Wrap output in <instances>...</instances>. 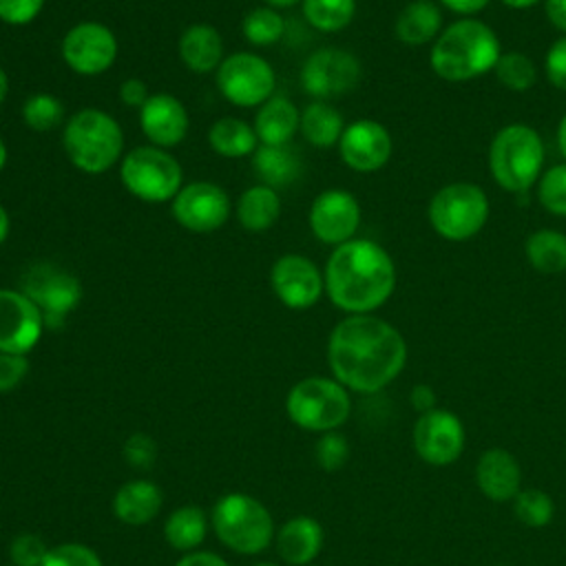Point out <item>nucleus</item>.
Masks as SVG:
<instances>
[{"mask_svg":"<svg viewBox=\"0 0 566 566\" xmlns=\"http://www.w3.org/2000/svg\"><path fill=\"white\" fill-rule=\"evenodd\" d=\"M327 365L347 391L378 394L407 365V340L385 318L347 314L327 338Z\"/></svg>","mask_w":566,"mask_h":566,"instance_id":"1","label":"nucleus"},{"mask_svg":"<svg viewBox=\"0 0 566 566\" xmlns=\"http://www.w3.org/2000/svg\"><path fill=\"white\" fill-rule=\"evenodd\" d=\"M7 95H9V77H7L4 69L0 66V104L7 99Z\"/></svg>","mask_w":566,"mask_h":566,"instance_id":"54","label":"nucleus"},{"mask_svg":"<svg viewBox=\"0 0 566 566\" xmlns=\"http://www.w3.org/2000/svg\"><path fill=\"white\" fill-rule=\"evenodd\" d=\"M539 0H502V4L511 7V9H526V7H533L537 4Z\"/></svg>","mask_w":566,"mask_h":566,"instance_id":"53","label":"nucleus"},{"mask_svg":"<svg viewBox=\"0 0 566 566\" xmlns=\"http://www.w3.org/2000/svg\"><path fill=\"white\" fill-rule=\"evenodd\" d=\"M22 122L35 133H49L62 126L64 119V104L53 93H33L22 102L20 108Z\"/></svg>","mask_w":566,"mask_h":566,"instance_id":"35","label":"nucleus"},{"mask_svg":"<svg viewBox=\"0 0 566 566\" xmlns=\"http://www.w3.org/2000/svg\"><path fill=\"white\" fill-rule=\"evenodd\" d=\"M285 411L298 429L312 433L338 431L352 413V396L336 378L310 376L287 391Z\"/></svg>","mask_w":566,"mask_h":566,"instance_id":"7","label":"nucleus"},{"mask_svg":"<svg viewBox=\"0 0 566 566\" xmlns=\"http://www.w3.org/2000/svg\"><path fill=\"white\" fill-rule=\"evenodd\" d=\"M122 453H124V460L130 467L148 469V467H153V462L157 458V444L146 433H133V436L126 438Z\"/></svg>","mask_w":566,"mask_h":566,"instance_id":"42","label":"nucleus"},{"mask_svg":"<svg viewBox=\"0 0 566 566\" xmlns=\"http://www.w3.org/2000/svg\"><path fill=\"white\" fill-rule=\"evenodd\" d=\"M325 531L318 520L310 515H296L287 520L274 535L276 553L290 566H305L314 562L323 548Z\"/></svg>","mask_w":566,"mask_h":566,"instance_id":"22","label":"nucleus"},{"mask_svg":"<svg viewBox=\"0 0 566 566\" xmlns=\"http://www.w3.org/2000/svg\"><path fill=\"white\" fill-rule=\"evenodd\" d=\"M274 86L272 64L252 51L232 53L217 69V88L230 104L241 108L261 106L274 95Z\"/></svg>","mask_w":566,"mask_h":566,"instance_id":"11","label":"nucleus"},{"mask_svg":"<svg viewBox=\"0 0 566 566\" xmlns=\"http://www.w3.org/2000/svg\"><path fill=\"white\" fill-rule=\"evenodd\" d=\"M175 566H228V562L210 551H192L184 553V557Z\"/></svg>","mask_w":566,"mask_h":566,"instance_id":"48","label":"nucleus"},{"mask_svg":"<svg viewBox=\"0 0 566 566\" xmlns=\"http://www.w3.org/2000/svg\"><path fill=\"white\" fill-rule=\"evenodd\" d=\"M139 126L146 139L159 148H172L188 135V111L170 93H150L139 108Z\"/></svg>","mask_w":566,"mask_h":566,"instance_id":"20","label":"nucleus"},{"mask_svg":"<svg viewBox=\"0 0 566 566\" xmlns=\"http://www.w3.org/2000/svg\"><path fill=\"white\" fill-rule=\"evenodd\" d=\"M524 254L531 268L542 274L566 272V234L559 230H535L526 237Z\"/></svg>","mask_w":566,"mask_h":566,"instance_id":"32","label":"nucleus"},{"mask_svg":"<svg viewBox=\"0 0 566 566\" xmlns=\"http://www.w3.org/2000/svg\"><path fill=\"white\" fill-rule=\"evenodd\" d=\"M252 168L263 186L279 190L294 184L301 177L303 161H301V155L290 144H283V146L259 144L256 150L252 153Z\"/></svg>","mask_w":566,"mask_h":566,"instance_id":"26","label":"nucleus"},{"mask_svg":"<svg viewBox=\"0 0 566 566\" xmlns=\"http://www.w3.org/2000/svg\"><path fill=\"white\" fill-rule=\"evenodd\" d=\"M62 148L77 170L102 175L122 159L124 133L111 113L88 106L64 122Z\"/></svg>","mask_w":566,"mask_h":566,"instance_id":"4","label":"nucleus"},{"mask_svg":"<svg viewBox=\"0 0 566 566\" xmlns=\"http://www.w3.org/2000/svg\"><path fill=\"white\" fill-rule=\"evenodd\" d=\"M363 69L354 53L343 49H318L301 66V86L316 99L349 93L360 82Z\"/></svg>","mask_w":566,"mask_h":566,"instance_id":"13","label":"nucleus"},{"mask_svg":"<svg viewBox=\"0 0 566 566\" xmlns=\"http://www.w3.org/2000/svg\"><path fill=\"white\" fill-rule=\"evenodd\" d=\"M493 71H495L497 82L502 86H506L509 91H528L537 80L533 60L520 51L502 53L500 60L495 62Z\"/></svg>","mask_w":566,"mask_h":566,"instance_id":"37","label":"nucleus"},{"mask_svg":"<svg viewBox=\"0 0 566 566\" xmlns=\"http://www.w3.org/2000/svg\"><path fill=\"white\" fill-rule=\"evenodd\" d=\"M212 531L217 539L239 553H263L274 539V520L263 502L248 493H226L212 509Z\"/></svg>","mask_w":566,"mask_h":566,"instance_id":"6","label":"nucleus"},{"mask_svg":"<svg viewBox=\"0 0 566 566\" xmlns=\"http://www.w3.org/2000/svg\"><path fill=\"white\" fill-rule=\"evenodd\" d=\"M314 458L321 469L338 471L340 467H345V462L349 458L347 438L340 431L321 433V438L316 440V447H314Z\"/></svg>","mask_w":566,"mask_h":566,"instance_id":"40","label":"nucleus"},{"mask_svg":"<svg viewBox=\"0 0 566 566\" xmlns=\"http://www.w3.org/2000/svg\"><path fill=\"white\" fill-rule=\"evenodd\" d=\"M310 230L312 234L327 245H340L354 239L360 226V206L358 199L340 188H329L316 195L310 206Z\"/></svg>","mask_w":566,"mask_h":566,"instance_id":"17","label":"nucleus"},{"mask_svg":"<svg viewBox=\"0 0 566 566\" xmlns=\"http://www.w3.org/2000/svg\"><path fill=\"white\" fill-rule=\"evenodd\" d=\"M42 566H104L102 557L86 544L64 542L49 548Z\"/></svg>","mask_w":566,"mask_h":566,"instance_id":"39","label":"nucleus"},{"mask_svg":"<svg viewBox=\"0 0 566 566\" xmlns=\"http://www.w3.org/2000/svg\"><path fill=\"white\" fill-rule=\"evenodd\" d=\"M49 546L35 533H20L9 544V559L13 566H42Z\"/></svg>","mask_w":566,"mask_h":566,"instance_id":"41","label":"nucleus"},{"mask_svg":"<svg viewBox=\"0 0 566 566\" xmlns=\"http://www.w3.org/2000/svg\"><path fill=\"white\" fill-rule=\"evenodd\" d=\"M7 157H9V153H7V146H4V142H2V137H0V172H2L4 166H7Z\"/></svg>","mask_w":566,"mask_h":566,"instance_id":"56","label":"nucleus"},{"mask_svg":"<svg viewBox=\"0 0 566 566\" xmlns=\"http://www.w3.org/2000/svg\"><path fill=\"white\" fill-rule=\"evenodd\" d=\"M544 11L548 22L566 33V0H546Z\"/></svg>","mask_w":566,"mask_h":566,"instance_id":"49","label":"nucleus"},{"mask_svg":"<svg viewBox=\"0 0 566 566\" xmlns=\"http://www.w3.org/2000/svg\"><path fill=\"white\" fill-rule=\"evenodd\" d=\"M475 484L480 493L491 502H513L522 491V467L511 451L491 447L478 458Z\"/></svg>","mask_w":566,"mask_h":566,"instance_id":"21","label":"nucleus"},{"mask_svg":"<svg viewBox=\"0 0 566 566\" xmlns=\"http://www.w3.org/2000/svg\"><path fill=\"white\" fill-rule=\"evenodd\" d=\"M440 2H442V7H447L453 13L473 15V13H480L491 0H440Z\"/></svg>","mask_w":566,"mask_h":566,"instance_id":"50","label":"nucleus"},{"mask_svg":"<svg viewBox=\"0 0 566 566\" xmlns=\"http://www.w3.org/2000/svg\"><path fill=\"white\" fill-rule=\"evenodd\" d=\"M44 332V316L33 301L20 292L0 287V352L29 354Z\"/></svg>","mask_w":566,"mask_h":566,"instance_id":"18","label":"nucleus"},{"mask_svg":"<svg viewBox=\"0 0 566 566\" xmlns=\"http://www.w3.org/2000/svg\"><path fill=\"white\" fill-rule=\"evenodd\" d=\"M206 533H208V520L203 509L197 504L177 506L164 524L166 542L179 553L197 551L206 539Z\"/></svg>","mask_w":566,"mask_h":566,"instance_id":"31","label":"nucleus"},{"mask_svg":"<svg viewBox=\"0 0 566 566\" xmlns=\"http://www.w3.org/2000/svg\"><path fill=\"white\" fill-rule=\"evenodd\" d=\"M20 292H24L42 312L44 327L53 329L60 327L82 301L80 279L55 263L31 265L20 281Z\"/></svg>","mask_w":566,"mask_h":566,"instance_id":"10","label":"nucleus"},{"mask_svg":"<svg viewBox=\"0 0 566 566\" xmlns=\"http://www.w3.org/2000/svg\"><path fill=\"white\" fill-rule=\"evenodd\" d=\"M298 130L312 146L329 148V146L338 144V139L345 130V122H343V115L338 113V108H334L329 102L314 99L301 111Z\"/></svg>","mask_w":566,"mask_h":566,"instance_id":"29","label":"nucleus"},{"mask_svg":"<svg viewBox=\"0 0 566 566\" xmlns=\"http://www.w3.org/2000/svg\"><path fill=\"white\" fill-rule=\"evenodd\" d=\"M117 57L115 33L95 20L73 24L62 38V60L77 75H99Z\"/></svg>","mask_w":566,"mask_h":566,"instance_id":"14","label":"nucleus"},{"mask_svg":"<svg viewBox=\"0 0 566 566\" xmlns=\"http://www.w3.org/2000/svg\"><path fill=\"white\" fill-rule=\"evenodd\" d=\"M557 144H559L562 155L566 157V115L562 117V122H559V126H557Z\"/></svg>","mask_w":566,"mask_h":566,"instance_id":"52","label":"nucleus"},{"mask_svg":"<svg viewBox=\"0 0 566 566\" xmlns=\"http://www.w3.org/2000/svg\"><path fill=\"white\" fill-rule=\"evenodd\" d=\"M442 13L431 0L409 2L396 18V38L402 44L420 46L440 35Z\"/></svg>","mask_w":566,"mask_h":566,"instance_id":"27","label":"nucleus"},{"mask_svg":"<svg viewBox=\"0 0 566 566\" xmlns=\"http://www.w3.org/2000/svg\"><path fill=\"white\" fill-rule=\"evenodd\" d=\"M254 566H276V564H272V562H259V564H254Z\"/></svg>","mask_w":566,"mask_h":566,"instance_id":"57","label":"nucleus"},{"mask_svg":"<svg viewBox=\"0 0 566 566\" xmlns=\"http://www.w3.org/2000/svg\"><path fill=\"white\" fill-rule=\"evenodd\" d=\"M268 7H274V9H287V7H294L296 2H303V0H265Z\"/></svg>","mask_w":566,"mask_h":566,"instance_id":"55","label":"nucleus"},{"mask_svg":"<svg viewBox=\"0 0 566 566\" xmlns=\"http://www.w3.org/2000/svg\"><path fill=\"white\" fill-rule=\"evenodd\" d=\"M44 9V0H0V20L11 27L33 22Z\"/></svg>","mask_w":566,"mask_h":566,"instance_id":"43","label":"nucleus"},{"mask_svg":"<svg viewBox=\"0 0 566 566\" xmlns=\"http://www.w3.org/2000/svg\"><path fill=\"white\" fill-rule=\"evenodd\" d=\"M303 15L316 31H343L356 13V0H303Z\"/></svg>","mask_w":566,"mask_h":566,"instance_id":"33","label":"nucleus"},{"mask_svg":"<svg viewBox=\"0 0 566 566\" xmlns=\"http://www.w3.org/2000/svg\"><path fill=\"white\" fill-rule=\"evenodd\" d=\"M119 97L126 106L130 108H142L146 104V99L150 97V91L146 86L144 80L139 77H128L119 84Z\"/></svg>","mask_w":566,"mask_h":566,"instance_id":"46","label":"nucleus"},{"mask_svg":"<svg viewBox=\"0 0 566 566\" xmlns=\"http://www.w3.org/2000/svg\"><path fill=\"white\" fill-rule=\"evenodd\" d=\"M394 150L389 130L376 119H356L345 126L338 139L340 159L356 172L380 170Z\"/></svg>","mask_w":566,"mask_h":566,"instance_id":"19","label":"nucleus"},{"mask_svg":"<svg viewBox=\"0 0 566 566\" xmlns=\"http://www.w3.org/2000/svg\"><path fill=\"white\" fill-rule=\"evenodd\" d=\"M298 124H301L298 108L287 97L272 95L259 106L252 126L259 137V144L283 146V144H290V139L298 130Z\"/></svg>","mask_w":566,"mask_h":566,"instance_id":"25","label":"nucleus"},{"mask_svg":"<svg viewBox=\"0 0 566 566\" xmlns=\"http://www.w3.org/2000/svg\"><path fill=\"white\" fill-rule=\"evenodd\" d=\"M500 566H504V564H500Z\"/></svg>","mask_w":566,"mask_h":566,"instance_id":"58","label":"nucleus"},{"mask_svg":"<svg viewBox=\"0 0 566 566\" xmlns=\"http://www.w3.org/2000/svg\"><path fill=\"white\" fill-rule=\"evenodd\" d=\"M544 69L548 75V82L562 91H566V35L559 38L546 53Z\"/></svg>","mask_w":566,"mask_h":566,"instance_id":"45","label":"nucleus"},{"mask_svg":"<svg viewBox=\"0 0 566 566\" xmlns=\"http://www.w3.org/2000/svg\"><path fill=\"white\" fill-rule=\"evenodd\" d=\"M544 166V142L526 124H509L495 133L489 146V170L506 192H524Z\"/></svg>","mask_w":566,"mask_h":566,"instance_id":"5","label":"nucleus"},{"mask_svg":"<svg viewBox=\"0 0 566 566\" xmlns=\"http://www.w3.org/2000/svg\"><path fill=\"white\" fill-rule=\"evenodd\" d=\"M281 214V197L270 186H250L237 203V219L250 232H263L276 223Z\"/></svg>","mask_w":566,"mask_h":566,"instance_id":"28","label":"nucleus"},{"mask_svg":"<svg viewBox=\"0 0 566 566\" xmlns=\"http://www.w3.org/2000/svg\"><path fill=\"white\" fill-rule=\"evenodd\" d=\"M175 221L190 232H214L230 217V197L214 181H190L170 201Z\"/></svg>","mask_w":566,"mask_h":566,"instance_id":"15","label":"nucleus"},{"mask_svg":"<svg viewBox=\"0 0 566 566\" xmlns=\"http://www.w3.org/2000/svg\"><path fill=\"white\" fill-rule=\"evenodd\" d=\"M489 219L486 192L471 181L442 186L429 203V221L447 241H467L475 237Z\"/></svg>","mask_w":566,"mask_h":566,"instance_id":"9","label":"nucleus"},{"mask_svg":"<svg viewBox=\"0 0 566 566\" xmlns=\"http://www.w3.org/2000/svg\"><path fill=\"white\" fill-rule=\"evenodd\" d=\"M208 144L217 155L239 159L252 157L259 146V137L254 133V126H250L248 122L239 117H221L210 126Z\"/></svg>","mask_w":566,"mask_h":566,"instance_id":"30","label":"nucleus"},{"mask_svg":"<svg viewBox=\"0 0 566 566\" xmlns=\"http://www.w3.org/2000/svg\"><path fill=\"white\" fill-rule=\"evenodd\" d=\"M513 515L528 528H544L555 517V502L542 489H522L513 500Z\"/></svg>","mask_w":566,"mask_h":566,"instance_id":"36","label":"nucleus"},{"mask_svg":"<svg viewBox=\"0 0 566 566\" xmlns=\"http://www.w3.org/2000/svg\"><path fill=\"white\" fill-rule=\"evenodd\" d=\"M537 199L544 210L562 217L566 214V164H557L539 177Z\"/></svg>","mask_w":566,"mask_h":566,"instance_id":"38","label":"nucleus"},{"mask_svg":"<svg viewBox=\"0 0 566 566\" xmlns=\"http://www.w3.org/2000/svg\"><path fill=\"white\" fill-rule=\"evenodd\" d=\"M411 438L418 458L431 467L453 464L460 460L467 444V431L460 416L442 407L420 413Z\"/></svg>","mask_w":566,"mask_h":566,"instance_id":"12","label":"nucleus"},{"mask_svg":"<svg viewBox=\"0 0 566 566\" xmlns=\"http://www.w3.org/2000/svg\"><path fill=\"white\" fill-rule=\"evenodd\" d=\"M500 55L495 31L480 20L464 18L440 31L433 40L429 62L438 77L447 82H469L493 71Z\"/></svg>","mask_w":566,"mask_h":566,"instance_id":"3","label":"nucleus"},{"mask_svg":"<svg viewBox=\"0 0 566 566\" xmlns=\"http://www.w3.org/2000/svg\"><path fill=\"white\" fill-rule=\"evenodd\" d=\"M409 400H411L413 409L418 411V416L438 407V396L431 385H416L409 394Z\"/></svg>","mask_w":566,"mask_h":566,"instance_id":"47","label":"nucleus"},{"mask_svg":"<svg viewBox=\"0 0 566 566\" xmlns=\"http://www.w3.org/2000/svg\"><path fill=\"white\" fill-rule=\"evenodd\" d=\"M179 60L195 73L217 71L223 62V38L206 22H197L184 29L177 42Z\"/></svg>","mask_w":566,"mask_h":566,"instance_id":"23","label":"nucleus"},{"mask_svg":"<svg viewBox=\"0 0 566 566\" xmlns=\"http://www.w3.org/2000/svg\"><path fill=\"white\" fill-rule=\"evenodd\" d=\"M9 230H11V219H9V212H7V208L0 203V245L7 241V237H9Z\"/></svg>","mask_w":566,"mask_h":566,"instance_id":"51","label":"nucleus"},{"mask_svg":"<svg viewBox=\"0 0 566 566\" xmlns=\"http://www.w3.org/2000/svg\"><path fill=\"white\" fill-rule=\"evenodd\" d=\"M164 506L161 489L150 480H130L122 484L113 497V513L128 526L148 524Z\"/></svg>","mask_w":566,"mask_h":566,"instance_id":"24","label":"nucleus"},{"mask_svg":"<svg viewBox=\"0 0 566 566\" xmlns=\"http://www.w3.org/2000/svg\"><path fill=\"white\" fill-rule=\"evenodd\" d=\"M119 179L124 188L146 203L172 201L184 186V172L172 153L159 146H137L122 157Z\"/></svg>","mask_w":566,"mask_h":566,"instance_id":"8","label":"nucleus"},{"mask_svg":"<svg viewBox=\"0 0 566 566\" xmlns=\"http://www.w3.org/2000/svg\"><path fill=\"white\" fill-rule=\"evenodd\" d=\"M270 285L276 298L290 310H307L318 303L325 292V276L303 254H283L270 270Z\"/></svg>","mask_w":566,"mask_h":566,"instance_id":"16","label":"nucleus"},{"mask_svg":"<svg viewBox=\"0 0 566 566\" xmlns=\"http://www.w3.org/2000/svg\"><path fill=\"white\" fill-rule=\"evenodd\" d=\"M325 292L347 314H371L396 287L389 252L371 239H349L334 248L325 263Z\"/></svg>","mask_w":566,"mask_h":566,"instance_id":"2","label":"nucleus"},{"mask_svg":"<svg viewBox=\"0 0 566 566\" xmlns=\"http://www.w3.org/2000/svg\"><path fill=\"white\" fill-rule=\"evenodd\" d=\"M29 374V360L24 354L0 352V394L13 391Z\"/></svg>","mask_w":566,"mask_h":566,"instance_id":"44","label":"nucleus"},{"mask_svg":"<svg viewBox=\"0 0 566 566\" xmlns=\"http://www.w3.org/2000/svg\"><path fill=\"white\" fill-rule=\"evenodd\" d=\"M241 31H243V38L250 44H254V46H270V44H276L283 38L285 20L279 13V9L265 4V7L250 9L243 15Z\"/></svg>","mask_w":566,"mask_h":566,"instance_id":"34","label":"nucleus"}]
</instances>
